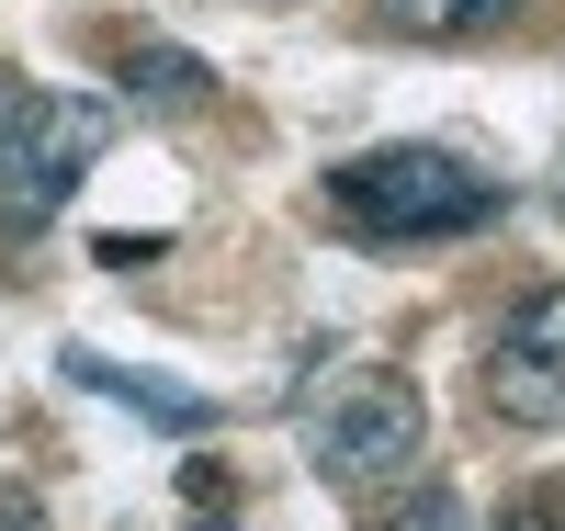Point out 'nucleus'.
<instances>
[{
	"mask_svg": "<svg viewBox=\"0 0 565 531\" xmlns=\"http://www.w3.org/2000/svg\"><path fill=\"white\" fill-rule=\"evenodd\" d=\"M385 531H463V498H452V487H418V498H407Z\"/></svg>",
	"mask_w": 565,
	"mask_h": 531,
	"instance_id": "nucleus-10",
	"label": "nucleus"
},
{
	"mask_svg": "<svg viewBox=\"0 0 565 531\" xmlns=\"http://www.w3.org/2000/svg\"><path fill=\"white\" fill-rule=\"evenodd\" d=\"M306 453H317V487H340V498H362V509H373V498H407L418 464H430L418 384H396V373H340V396L317 407Z\"/></svg>",
	"mask_w": 565,
	"mask_h": 531,
	"instance_id": "nucleus-2",
	"label": "nucleus"
},
{
	"mask_svg": "<svg viewBox=\"0 0 565 531\" xmlns=\"http://www.w3.org/2000/svg\"><path fill=\"white\" fill-rule=\"evenodd\" d=\"M0 531H57V520H45V498H23V487H0Z\"/></svg>",
	"mask_w": 565,
	"mask_h": 531,
	"instance_id": "nucleus-12",
	"label": "nucleus"
},
{
	"mask_svg": "<svg viewBox=\"0 0 565 531\" xmlns=\"http://www.w3.org/2000/svg\"><path fill=\"white\" fill-rule=\"evenodd\" d=\"M487 407L521 418V429H565V362H543V351H521V340H498V351H487Z\"/></svg>",
	"mask_w": 565,
	"mask_h": 531,
	"instance_id": "nucleus-6",
	"label": "nucleus"
},
{
	"mask_svg": "<svg viewBox=\"0 0 565 531\" xmlns=\"http://www.w3.org/2000/svg\"><path fill=\"white\" fill-rule=\"evenodd\" d=\"M328 215H340L351 237H385V249H407V237L498 226V215H509V181L463 170L452 148H373V159H351V170H328Z\"/></svg>",
	"mask_w": 565,
	"mask_h": 531,
	"instance_id": "nucleus-1",
	"label": "nucleus"
},
{
	"mask_svg": "<svg viewBox=\"0 0 565 531\" xmlns=\"http://www.w3.org/2000/svg\"><path fill=\"white\" fill-rule=\"evenodd\" d=\"M23 103H34V91H23L12 68H0V136H12V114H23Z\"/></svg>",
	"mask_w": 565,
	"mask_h": 531,
	"instance_id": "nucleus-13",
	"label": "nucleus"
},
{
	"mask_svg": "<svg viewBox=\"0 0 565 531\" xmlns=\"http://www.w3.org/2000/svg\"><path fill=\"white\" fill-rule=\"evenodd\" d=\"M385 34H430V45H463V34H498L521 0H373Z\"/></svg>",
	"mask_w": 565,
	"mask_h": 531,
	"instance_id": "nucleus-7",
	"label": "nucleus"
},
{
	"mask_svg": "<svg viewBox=\"0 0 565 531\" xmlns=\"http://www.w3.org/2000/svg\"><path fill=\"white\" fill-rule=\"evenodd\" d=\"M498 531H565V487H532V498H509Z\"/></svg>",
	"mask_w": 565,
	"mask_h": 531,
	"instance_id": "nucleus-11",
	"label": "nucleus"
},
{
	"mask_svg": "<svg viewBox=\"0 0 565 531\" xmlns=\"http://www.w3.org/2000/svg\"><path fill=\"white\" fill-rule=\"evenodd\" d=\"M114 79H125L148 114H204V103H215V68L193 57V45H159V34H125V45H114Z\"/></svg>",
	"mask_w": 565,
	"mask_h": 531,
	"instance_id": "nucleus-4",
	"label": "nucleus"
},
{
	"mask_svg": "<svg viewBox=\"0 0 565 531\" xmlns=\"http://www.w3.org/2000/svg\"><path fill=\"white\" fill-rule=\"evenodd\" d=\"M114 148V103L103 91H34L0 136V237H34L45 215H68L79 170Z\"/></svg>",
	"mask_w": 565,
	"mask_h": 531,
	"instance_id": "nucleus-3",
	"label": "nucleus"
},
{
	"mask_svg": "<svg viewBox=\"0 0 565 531\" xmlns=\"http://www.w3.org/2000/svg\"><path fill=\"white\" fill-rule=\"evenodd\" d=\"M181 498H193V531H238V498H226V475H215V464L181 475Z\"/></svg>",
	"mask_w": 565,
	"mask_h": 531,
	"instance_id": "nucleus-9",
	"label": "nucleus"
},
{
	"mask_svg": "<svg viewBox=\"0 0 565 531\" xmlns=\"http://www.w3.org/2000/svg\"><path fill=\"white\" fill-rule=\"evenodd\" d=\"M498 340H521V351L565 362V283H532V295L509 306V328H498Z\"/></svg>",
	"mask_w": 565,
	"mask_h": 531,
	"instance_id": "nucleus-8",
	"label": "nucleus"
},
{
	"mask_svg": "<svg viewBox=\"0 0 565 531\" xmlns=\"http://www.w3.org/2000/svg\"><path fill=\"white\" fill-rule=\"evenodd\" d=\"M68 384H90V396H114V407H136V418H159V429H181V442H204V429H215V407L193 396V384H159V373H125V362H103V351H68Z\"/></svg>",
	"mask_w": 565,
	"mask_h": 531,
	"instance_id": "nucleus-5",
	"label": "nucleus"
}]
</instances>
